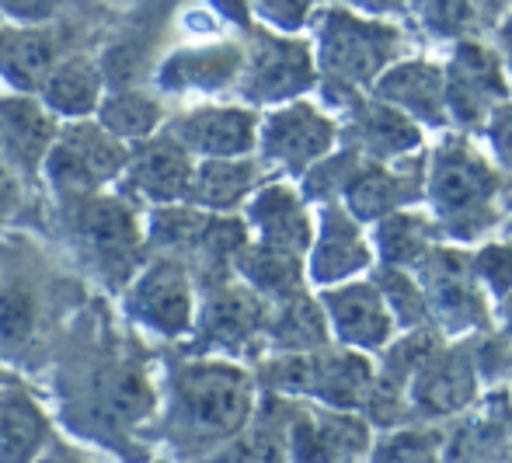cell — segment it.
Wrapping results in <instances>:
<instances>
[{
    "instance_id": "cell-5",
    "label": "cell",
    "mask_w": 512,
    "mask_h": 463,
    "mask_svg": "<svg viewBox=\"0 0 512 463\" xmlns=\"http://www.w3.org/2000/svg\"><path fill=\"white\" fill-rule=\"evenodd\" d=\"M129 164L122 140L105 133L102 126H70L56 136L53 150L46 157V178L67 199L95 195L105 182L122 175Z\"/></svg>"
},
{
    "instance_id": "cell-16",
    "label": "cell",
    "mask_w": 512,
    "mask_h": 463,
    "mask_svg": "<svg viewBox=\"0 0 512 463\" xmlns=\"http://www.w3.org/2000/svg\"><path fill=\"white\" fill-rule=\"evenodd\" d=\"M248 220L258 234V244L286 251V255L304 258L314 248V223L307 216V206L293 188L269 185L251 195Z\"/></svg>"
},
{
    "instance_id": "cell-44",
    "label": "cell",
    "mask_w": 512,
    "mask_h": 463,
    "mask_svg": "<svg viewBox=\"0 0 512 463\" xmlns=\"http://www.w3.org/2000/svg\"><path fill=\"white\" fill-rule=\"evenodd\" d=\"M506 321H512V296L506 300Z\"/></svg>"
},
{
    "instance_id": "cell-19",
    "label": "cell",
    "mask_w": 512,
    "mask_h": 463,
    "mask_svg": "<svg viewBox=\"0 0 512 463\" xmlns=\"http://www.w3.org/2000/svg\"><path fill=\"white\" fill-rule=\"evenodd\" d=\"M262 328H269V314H265L262 300L251 289L220 286L206 300L203 317H199V335L209 349L237 352L248 345Z\"/></svg>"
},
{
    "instance_id": "cell-12",
    "label": "cell",
    "mask_w": 512,
    "mask_h": 463,
    "mask_svg": "<svg viewBox=\"0 0 512 463\" xmlns=\"http://www.w3.org/2000/svg\"><path fill=\"white\" fill-rule=\"evenodd\" d=\"M192 178H196V161H192V154L175 136L140 143L126 164L129 188L136 195H143V199L161 202V206L189 199Z\"/></svg>"
},
{
    "instance_id": "cell-23",
    "label": "cell",
    "mask_w": 512,
    "mask_h": 463,
    "mask_svg": "<svg viewBox=\"0 0 512 463\" xmlns=\"http://www.w3.org/2000/svg\"><path fill=\"white\" fill-rule=\"evenodd\" d=\"M56 46L53 35L39 28H7L0 32V74L14 88H42L53 77Z\"/></svg>"
},
{
    "instance_id": "cell-27",
    "label": "cell",
    "mask_w": 512,
    "mask_h": 463,
    "mask_svg": "<svg viewBox=\"0 0 512 463\" xmlns=\"http://www.w3.org/2000/svg\"><path fill=\"white\" fill-rule=\"evenodd\" d=\"M241 276L265 296L276 300H290V296L304 293V258L286 255V251L265 248V244H251L244 248L241 262H237Z\"/></svg>"
},
{
    "instance_id": "cell-31",
    "label": "cell",
    "mask_w": 512,
    "mask_h": 463,
    "mask_svg": "<svg viewBox=\"0 0 512 463\" xmlns=\"http://www.w3.org/2000/svg\"><path fill=\"white\" fill-rule=\"evenodd\" d=\"M380 293H384L387 307H391L394 321L408 331H422L425 321H429L432 307H429V296H425L422 282L405 276V269H391L384 265L380 269V279H377Z\"/></svg>"
},
{
    "instance_id": "cell-28",
    "label": "cell",
    "mask_w": 512,
    "mask_h": 463,
    "mask_svg": "<svg viewBox=\"0 0 512 463\" xmlns=\"http://www.w3.org/2000/svg\"><path fill=\"white\" fill-rule=\"evenodd\" d=\"M377 248L391 269H408V265H422L432 255V227L425 216L418 213H394L380 220L377 227Z\"/></svg>"
},
{
    "instance_id": "cell-8",
    "label": "cell",
    "mask_w": 512,
    "mask_h": 463,
    "mask_svg": "<svg viewBox=\"0 0 512 463\" xmlns=\"http://www.w3.org/2000/svg\"><path fill=\"white\" fill-rule=\"evenodd\" d=\"M509 98V74L499 56L478 42H464L450 63L446 81V108L464 126H488L502 101Z\"/></svg>"
},
{
    "instance_id": "cell-9",
    "label": "cell",
    "mask_w": 512,
    "mask_h": 463,
    "mask_svg": "<svg viewBox=\"0 0 512 463\" xmlns=\"http://www.w3.org/2000/svg\"><path fill=\"white\" fill-rule=\"evenodd\" d=\"M129 314L164 338H178V335H185V331H192L196 303H192V282H189V272L182 269V262L164 258V262L150 265V269L133 282Z\"/></svg>"
},
{
    "instance_id": "cell-21",
    "label": "cell",
    "mask_w": 512,
    "mask_h": 463,
    "mask_svg": "<svg viewBox=\"0 0 512 463\" xmlns=\"http://www.w3.org/2000/svg\"><path fill=\"white\" fill-rule=\"evenodd\" d=\"M56 143L53 115L32 98L0 101V154L25 171L46 164L49 150Z\"/></svg>"
},
{
    "instance_id": "cell-11",
    "label": "cell",
    "mask_w": 512,
    "mask_h": 463,
    "mask_svg": "<svg viewBox=\"0 0 512 463\" xmlns=\"http://www.w3.org/2000/svg\"><path fill=\"white\" fill-rule=\"evenodd\" d=\"M373 248L363 237L359 220L342 206H328L321 213V227L314 234V248H310V279L321 286H342L352 282V276L370 269Z\"/></svg>"
},
{
    "instance_id": "cell-6",
    "label": "cell",
    "mask_w": 512,
    "mask_h": 463,
    "mask_svg": "<svg viewBox=\"0 0 512 463\" xmlns=\"http://www.w3.org/2000/svg\"><path fill=\"white\" fill-rule=\"evenodd\" d=\"M338 136V126L331 115H324L321 108L307 105V101H293L283 105L262 122L258 133V147L269 164L293 175H307L314 164H321L328 157L331 143Z\"/></svg>"
},
{
    "instance_id": "cell-4",
    "label": "cell",
    "mask_w": 512,
    "mask_h": 463,
    "mask_svg": "<svg viewBox=\"0 0 512 463\" xmlns=\"http://www.w3.org/2000/svg\"><path fill=\"white\" fill-rule=\"evenodd\" d=\"M401 46L398 28L363 21L349 11H328L321 18V67L328 81L359 84L380 81Z\"/></svg>"
},
{
    "instance_id": "cell-30",
    "label": "cell",
    "mask_w": 512,
    "mask_h": 463,
    "mask_svg": "<svg viewBox=\"0 0 512 463\" xmlns=\"http://www.w3.org/2000/svg\"><path fill=\"white\" fill-rule=\"evenodd\" d=\"M98 74L84 63H67V67H56L53 77L42 84V98L46 108L56 115H88L95 108H102V88H98Z\"/></svg>"
},
{
    "instance_id": "cell-17",
    "label": "cell",
    "mask_w": 512,
    "mask_h": 463,
    "mask_svg": "<svg viewBox=\"0 0 512 463\" xmlns=\"http://www.w3.org/2000/svg\"><path fill=\"white\" fill-rule=\"evenodd\" d=\"M77 230H81L91 255H98L102 269L115 272V276L129 269L140 237H136V220L126 202L105 199V195H84L77 206Z\"/></svg>"
},
{
    "instance_id": "cell-32",
    "label": "cell",
    "mask_w": 512,
    "mask_h": 463,
    "mask_svg": "<svg viewBox=\"0 0 512 463\" xmlns=\"http://www.w3.org/2000/svg\"><path fill=\"white\" fill-rule=\"evenodd\" d=\"M286 439L272 425H248L237 439L216 450L213 463H286Z\"/></svg>"
},
{
    "instance_id": "cell-14",
    "label": "cell",
    "mask_w": 512,
    "mask_h": 463,
    "mask_svg": "<svg viewBox=\"0 0 512 463\" xmlns=\"http://www.w3.org/2000/svg\"><path fill=\"white\" fill-rule=\"evenodd\" d=\"M356 154H370L373 164L387 161H405L411 150L422 140V129L415 119H408L401 108L387 105V101H363L349 108V126H345Z\"/></svg>"
},
{
    "instance_id": "cell-22",
    "label": "cell",
    "mask_w": 512,
    "mask_h": 463,
    "mask_svg": "<svg viewBox=\"0 0 512 463\" xmlns=\"http://www.w3.org/2000/svg\"><path fill=\"white\" fill-rule=\"evenodd\" d=\"M49 450V418L25 390H0V463H39Z\"/></svg>"
},
{
    "instance_id": "cell-35",
    "label": "cell",
    "mask_w": 512,
    "mask_h": 463,
    "mask_svg": "<svg viewBox=\"0 0 512 463\" xmlns=\"http://www.w3.org/2000/svg\"><path fill=\"white\" fill-rule=\"evenodd\" d=\"M474 276L495 296H512V244H485L474 255Z\"/></svg>"
},
{
    "instance_id": "cell-36",
    "label": "cell",
    "mask_w": 512,
    "mask_h": 463,
    "mask_svg": "<svg viewBox=\"0 0 512 463\" xmlns=\"http://www.w3.org/2000/svg\"><path fill=\"white\" fill-rule=\"evenodd\" d=\"M377 463H439V453L422 432H398L377 450Z\"/></svg>"
},
{
    "instance_id": "cell-3",
    "label": "cell",
    "mask_w": 512,
    "mask_h": 463,
    "mask_svg": "<svg viewBox=\"0 0 512 463\" xmlns=\"http://www.w3.org/2000/svg\"><path fill=\"white\" fill-rule=\"evenodd\" d=\"M265 383L279 394H307L331 411L370 404L373 370L359 352H286L265 366Z\"/></svg>"
},
{
    "instance_id": "cell-29",
    "label": "cell",
    "mask_w": 512,
    "mask_h": 463,
    "mask_svg": "<svg viewBox=\"0 0 512 463\" xmlns=\"http://www.w3.org/2000/svg\"><path fill=\"white\" fill-rule=\"evenodd\" d=\"M98 126H102L105 133H112L115 140L143 143L161 126V105L150 101L147 94H140V91H115V94H108V98H102Z\"/></svg>"
},
{
    "instance_id": "cell-10",
    "label": "cell",
    "mask_w": 512,
    "mask_h": 463,
    "mask_svg": "<svg viewBox=\"0 0 512 463\" xmlns=\"http://www.w3.org/2000/svg\"><path fill=\"white\" fill-rule=\"evenodd\" d=\"M258 115L251 108L213 105L196 108L171 122L168 136H175L189 154H199L203 161H234L248 157L258 147Z\"/></svg>"
},
{
    "instance_id": "cell-24",
    "label": "cell",
    "mask_w": 512,
    "mask_h": 463,
    "mask_svg": "<svg viewBox=\"0 0 512 463\" xmlns=\"http://www.w3.org/2000/svg\"><path fill=\"white\" fill-rule=\"evenodd\" d=\"M258 185V164L248 157H234V161H199L196 178H192L189 199L213 213H227V209L241 206Z\"/></svg>"
},
{
    "instance_id": "cell-18",
    "label": "cell",
    "mask_w": 512,
    "mask_h": 463,
    "mask_svg": "<svg viewBox=\"0 0 512 463\" xmlns=\"http://www.w3.org/2000/svg\"><path fill=\"white\" fill-rule=\"evenodd\" d=\"M377 98L387 105L401 108L408 119L429 122L439 126L446 122V77L436 63L411 60V63H394L384 70V77L377 81Z\"/></svg>"
},
{
    "instance_id": "cell-2",
    "label": "cell",
    "mask_w": 512,
    "mask_h": 463,
    "mask_svg": "<svg viewBox=\"0 0 512 463\" xmlns=\"http://www.w3.org/2000/svg\"><path fill=\"white\" fill-rule=\"evenodd\" d=\"M495 195L499 175L464 136H450L436 150L429 171V202L439 227L457 237L481 234L495 220Z\"/></svg>"
},
{
    "instance_id": "cell-20",
    "label": "cell",
    "mask_w": 512,
    "mask_h": 463,
    "mask_svg": "<svg viewBox=\"0 0 512 463\" xmlns=\"http://www.w3.org/2000/svg\"><path fill=\"white\" fill-rule=\"evenodd\" d=\"M474 387H478V376H474V363L464 352H436L415 373L408 390L422 415L443 418L467 408L474 401Z\"/></svg>"
},
{
    "instance_id": "cell-39",
    "label": "cell",
    "mask_w": 512,
    "mask_h": 463,
    "mask_svg": "<svg viewBox=\"0 0 512 463\" xmlns=\"http://www.w3.org/2000/svg\"><path fill=\"white\" fill-rule=\"evenodd\" d=\"M488 136H492V147L499 154V161L512 171V105H502L488 119Z\"/></svg>"
},
{
    "instance_id": "cell-42",
    "label": "cell",
    "mask_w": 512,
    "mask_h": 463,
    "mask_svg": "<svg viewBox=\"0 0 512 463\" xmlns=\"http://www.w3.org/2000/svg\"><path fill=\"white\" fill-rule=\"evenodd\" d=\"M352 4L366 7V11H373V14H384V11H401L405 0H352Z\"/></svg>"
},
{
    "instance_id": "cell-38",
    "label": "cell",
    "mask_w": 512,
    "mask_h": 463,
    "mask_svg": "<svg viewBox=\"0 0 512 463\" xmlns=\"http://www.w3.org/2000/svg\"><path fill=\"white\" fill-rule=\"evenodd\" d=\"M255 4L262 7L265 18L276 21L279 28H297L310 14L314 0H255Z\"/></svg>"
},
{
    "instance_id": "cell-40",
    "label": "cell",
    "mask_w": 512,
    "mask_h": 463,
    "mask_svg": "<svg viewBox=\"0 0 512 463\" xmlns=\"http://www.w3.org/2000/svg\"><path fill=\"white\" fill-rule=\"evenodd\" d=\"M56 0H0L4 11H11L14 18H25V21H39L53 11Z\"/></svg>"
},
{
    "instance_id": "cell-13",
    "label": "cell",
    "mask_w": 512,
    "mask_h": 463,
    "mask_svg": "<svg viewBox=\"0 0 512 463\" xmlns=\"http://www.w3.org/2000/svg\"><path fill=\"white\" fill-rule=\"evenodd\" d=\"M418 195H425V157L415 164H363L345 199L356 220H387Z\"/></svg>"
},
{
    "instance_id": "cell-15",
    "label": "cell",
    "mask_w": 512,
    "mask_h": 463,
    "mask_svg": "<svg viewBox=\"0 0 512 463\" xmlns=\"http://www.w3.org/2000/svg\"><path fill=\"white\" fill-rule=\"evenodd\" d=\"M244 63H248V94L255 101H283L314 84V63L304 42L262 35Z\"/></svg>"
},
{
    "instance_id": "cell-41",
    "label": "cell",
    "mask_w": 512,
    "mask_h": 463,
    "mask_svg": "<svg viewBox=\"0 0 512 463\" xmlns=\"http://www.w3.org/2000/svg\"><path fill=\"white\" fill-rule=\"evenodd\" d=\"M39 463H88V460H81L77 453L63 450V446H49V450L39 457Z\"/></svg>"
},
{
    "instance_id": "cell-34",
    "label": "cell",
    "mask_w": 512,
    "mask_h": 463,
    "mask_svg": "<svg viewBox=\"0 0 512 463\" xmlns=\"http://www.w3.org/2000/svg\"><path fill=\"white\" fill-rule=\"evenodd\" d=\"M35 321V296L28 286L0 289V338L4 342H21L32 331Z\"/></svg>"
},
{
    "instance_id": "cell-45",
    "label": "cell",
    "mask_w": 512,
    "mask_h": 463,
    "mask_svg": "<svg viewBox=\"0 0 512 463\" xmlns=\"http://www.w3.org/2000/svg\"><path fill=\"white\" fill-rule=\"evenodd\" d=\"M509 77H512V63H509Z\"/></svg>"
},
{
    "instance_id": "cell-1",
    "label": "cell",
    "mask_w": 512,
    "mask_h": 463,
    "mask_svg": "<svg viewBox=\"0 0 512 463\" xmlns=\"http://www.w3.org/2000/svg\"><path fill=\"white\" fill-rule=\"evenodd\" d=\"M251 411H255V387L244 370L220 359L185 363L171 376L164 432L182 450L227 446L248 429Z\"/></svg>"
},
{
    "instance_id": "cell-37",
    "label": "cell",
    "mask_w": 512,
    "mask_h": 463,
    "mask_svg": "<svg viewBox=\"0 0 512 463\" xmlns=\"http://www.w3.org/2000/svg\"><path fill=\"white\" fill-rule=\"evenodd\" d=\"M422 21L439 35L460 32L471 18V0H415Z\"/></svg>"
},
{
    "instance_id": "cell-7",
    "label": "cell",
    "mask_w": 512,
    "mask_h": 463,
    "mask_svg": "<svg viewBox=\"0 0 512 463\" xmlns=\"http://www.w3.org/2000/svg\"><path fill=\"white\" fill-rule=\"evenodd\" d=\"M321 303H324V314H328L331 335L342 345H349L352 352H377L391 345L394 324L398 321H394L377 282L359 279V282L331 286L324 289Z\"/></svg>"
},
{
    "instance_id": "cell-26",
    "label": "cell",
    "mask_w": 512,
    "mask_h": 463,
    "mask_svg": "<svg viewBox=\"0 0 512 463\" xmlns=\"http://www.w3.org/2000/svg\"><path fill=\"white\" fill-rule=\"evenodd\" d=\"M269 338L283 352H321L328 345V314L324 307H317L314 300H307L304 293L279 300L276 310L269 314Z\"/></svg>"
},
{
    "instance_id": "cell-33",
    "label": "cell",
    "mask_w": 512,
    "mask_h": 463,
    "mask_svg": "<svg viewBox=\"0 0 512 463\" xmlns=\"http://www.w3.org/2000/svg\"><path fill=\"white\" fill-rule=\"evenodd\" d=\"M359 154L356 150H342V154L335 157H324L321 164H314V168L307 171V199H335V195H345L352 185V178L359 175Z\"/></svg>"
},
{
    "instance_id": "cell-43",
    "label": "cell",
    "mask_w": 512,
    "mask_h": 463,
    "mask_svg": "<svg viewBox=\"0 0 512 463\" xmlns=\"http://www.w3.org/2000/svg\"><path fill=\"white\" fill-rule=\"evenodd\" d=\"M11 199H14V185H11V175L7 168H0V216L11 209Z\"/></svg>"
},
{
    "instance_id": "cell-25",
    "label": "cell",
    "mask_w": 512,
    "mask_h": 463,
    "mask_svg": "<svg viewBox=\"0 0 512 463\" xmlns=\"http://www.w3.org/2000/svg\"><path fill=\"white\" fill-rule=\"evenodd\" d=\"M244 67L241 49L234 46H213V49H192V53H178L168 67L161 70L164 88L171 91H189V88H223L230 84Z\"/></svg>"
}]
</instances>
